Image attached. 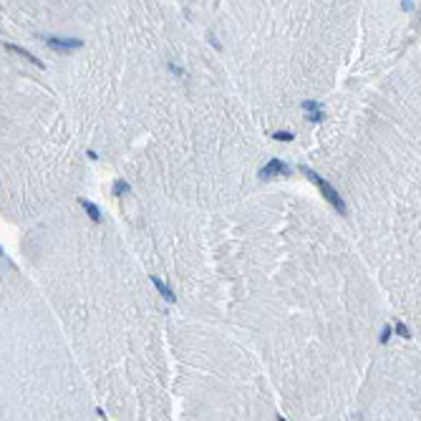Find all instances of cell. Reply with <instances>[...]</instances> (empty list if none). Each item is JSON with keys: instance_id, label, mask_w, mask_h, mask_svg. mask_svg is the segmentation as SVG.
I'll return each instance as SVG.
<instances>
[{"instance_id": "cell-1", "label": "cell", "mask_w": 421, "mask_h": 421, "mask_svg": "<svg viewBox=\"0 0 421 421\" xmlns=\"http://www.w3.org/2000/svg\"><path fill=\"white\" fill-rule=\"evenodd\" d=\"M300 172H303V174H306V177H308V179H310V182H313V184L318 187V190H321V192H323V197H325V199L330 202V205H333V207H336V210H338L341 214H345V202L341 199V194H338L336 190H333V187H330V184H328V182H325V179L321 177V174H318V172H313V169H308L306 164H303V167H300Z\"/></svg>"}, {"instance_id": "cell-2", "label": "cell", "mask_w": 421, "mask_h": 421, "mask_svg": "<svg viewBox=\"0 0 421 421\" xmlns=\"http://www.w3.org/2000/svg\"><path fill=\"white\" fill-rule=\"evenodd\" d=\"M43 43L48 48L58 51V53H68V51H78L83 46L81 38H63V36H43Z\"/></svg>"}, {"instance_id": "cell-3", "label": "cell", "mask_w": 421, "mask_h": 421, "mask_svg": "<svg viewBox=\"0 0 421 421\" xmlns=\"http://www.w3.org/2000/svg\"><path fill=\"white\" fill-rule=\"evenodd\" d=\"M283 174H290V164L280 162V159H270V162L260 169V177H283Z\"/></svg>"}, {"instance_id": "cell-4", "label": "cell", "mask_w": 421, "mask_h": 421, "mask_svg": "<svg viewBox=\"0 0 421 421\" xmlns=\"http://www.w3.org/2000/svg\"><path fill=\"white\" fill-rule=\"evenodd\" d=\"M303 109L308 111V119L310 121H323L325 116H323V106L318 104V101H303Z\"/></svg>"}, {"instance_id": "cell-5", "label": "cell", "mask_w": 421, "mask_h": 421, "mask_svg": "<svg viewBox=\"0 0 421 421\" xmlns=\"http://www.w3.org/2000/svg\"><path fill=\"white\" fill-rule=\"evenodd\" d=\"M78 205H81L86 212H89V217H91L94 222H101V212H98V207L94 205V202H89L86 197H81V199H78Z\"/></svg>"}, {"instance_id": "cell-6", "label": "cell", "mask_w": 421, "mask_h": 421, "mask_svg": "<svg viewBox=\"0 0 421 421\" xmlns=\"http://www.w3.org/2000/svg\"><path fill=\"white\" fill-rule=\"evenodd\" d=\"M152 283H154V287L159 290V295H162L164 300H169V303H174V293H172V287H169V285H164L162 280H159V278H156V275H154V278H152Z\"/></svg>"}, {"instance_id": "cell-7", "label": "cell", "mask_w": 421, "mask_h": 421, "mask_svg": "<svg viewBox=\"0 0 421 421\" xmlns=\"http://www.w3.org/2000/svg\"><path fill=\"white\" fill-rule=\"evenodd\" d=\"M5 48H8V51H16L18 56H25V58H28V61H31V63H36V66H43V63L38 61V58H36V56H31V53H28L25 48H20V46H16V43H5Z\"/></svg>"}, {"instance_id": "cell-8", "label": "cell", "mask_w": 421, "mask_h": 421, "mask_svg": "<svg viewBox=\"0 0 421 421\" xmlns=\"http://www.w3.org/2000/svg\"><path fill=\"white\" fill-rule=\"evenodd\" d=\"M124 192H129V182L126 179H116L114 182V194H124Z\"/></svg>"}, {"instance_id": "cell-9", "label": "cell", "mask_w": 421, "mask_h": 421, "mask_svg": "<svg viewBox=\"0 0 421 421\" xmlns=\"http://www.w3.org/2000/svg\"><path fill=\"white\" fill-rule=\"evenodd\" d=\"M272 139H278V141H293V132H275Z\"/></svg>"}, {"instance_id": "cell-10", "label": "cell", "mask_w": 421, "mask_h": 421, "mask_svg": "<svg viewBox=\"0 0 421 421\" xmlns=\"http://www.w3.org/2000/svg\"><path fill=\"white\" fill-rule=\"evenodd\" d=\"M396 333H399L401 338H409V336H411V333H409V328H406L403 323H396Z\"/></svg>"}, {"instance_id": "cell-11", "label": "cell", "mask_w": 421, "mask_h": 421, "mask_svg": "<svg viewBox=\"0 0 421 421\" xmlns=\"http://www.w3.org/2000/svg\"><path fill=\"white\" fill-rule=\"evenodd\" d=\"M388 336H391V328L386 325V328H383V336H381V343H386V341H388Z\"/></svg>"}]
</instances>
